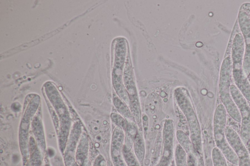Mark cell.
I'll return each mask as SVG.
<instances>
[{
	"instance_id": "4fadbf2b",
	"label": "cell",
	"mask_w": 250,
	"mask_h": 166,
	"mask_svg": "<svg viewBox=\"0 0 250 166\" xmlns=\"http://www.w3.org/2000/svg\"><path fill=\"white\" fill-rule=\"evenodd\" d=\"M31 127L36 142L42 154L45 150V141L42 122L39 116L33 117Z\"/></svg>"
},
{
	"instance_id": "d6986e66",
	"label": "cell",
	"mask_w": 250,
	"mask_h": 166,
	"mask_svg": "<svg viewBox=\"0 0 250 166\" xmlns=\"http://www.w3.org/2000/svg\"><path fill=\"white\" fill-rule=\"evenodd\" d=\"M211 158L213 166H228L226 159L217 147L212 149Z\"/></svg>"
},
{
	"instance_id": "9a60e30c",
	"label": "cell",
	"mask_w": 250,
	"mask_h": 166,
	"mask_svg": "<svg viewBox=\"0 0 250 166\" xmlns=\"http://www.w3.org/2000/svg\"><path fill=\"white\" fill-rule=\"evenodd\" d=\"M133 147L137 159L140 163H142L145 155V146L142 133L139 129H138Z\"/></svg>"
},
{
	"instance_id": "ffe728a7",
	"label": "cell",
	"mask_w": 250,
	"mask_h": 166,
	"mask_svg": "<svg viewBox=\"0 0 250 166\" xmlns=\"http://www.w3.org/2000/svg\"><path fill=\"white\" fill-rule=\"evenodd\" d=\"M122 153L127 166H140L139 162L132 150L127 149L123 145Z\"/></svg>"
},
{
	"instance_id": "7402d4cb",
	"label": "cell",
	"mask_w": 250,
	"mask_h": 166,
	"mask_svg": "<svg viewBox=\"0 0 250 166\" xmlns=\"http://www.w3.org/2000/svg\"><path fill=\"white\" fill-rule=\"evenodd\" d=\"M93 166H106V161L103 155L100 154L95 158Z\"/></svg>"
},
{
	"instance_id": "603a6c76",
	"label": "cell",
	"mask_w": 250,
	"mask_h": 166,
	"mask_svg": "<svg viewBox=\"0 0 250 166\" xmlns=\"http://www.w3.org/2000/svg\"><path fill=\"white\" fill-rule=\"evenodd\" d=\"M187 166H196V161L192 153L188 154Z\"/></svg>"
},
{
	"instance_id": "5bb4252c",
	"label": "cell",
	"mask_w": 250,
	"mask_h": 166,
	"mask_svg": "<svg viewBox=\"0 0 250 166\" xmlns=\"http://www.w3.org/2000/svg\"><path fill=\"white\" fill-rule=\"evenodd\" d=\"M138 129L135 122L128 121L127 127L125 130L124 146L128 150H132Z\"/></svg>"
},
{
	"instance_id": "30bf717a",
	"label": "cell",
	"mask_w": 250,
	"mask_h": 166,
	"mask_svg": "<svg viewBox=\"0 0 250 166\" xmlns=\"http://www.w3.org/2000/svg\"><path fill=\"white\" fill-rule=\"evenodd\" d=\"M239 23L246 42V52L243 64V70L246 76L250 73V19L246 12L241 10L239 14Z\"/></svg>"
},
{
	"instance_id": "2e32d148",
	"label": "cell",
	"mask_w": 250,
	"mask_h": 166,
	"mask_svg": "<svg viewBox=\"0 0 250 166\" xmlns=\"http://www.w3.org/2000/svg\"><path fill=\"white\" fill-rule=\"evenodd\" d=\"M113 103L115 108L120 114L128 121L135 122L133 114L130 109L128 108L127 105L121 98L116 96H114L113 98Z\"/></svg>"
},
{
	"instance_id": "4316f807",
	"label": "cell",
	"mask_w": 250,
	"mask_h": 166,
	"mask_svg": "<svg viewBox=\"0 0 250 166\" xmlns=\"http://www.w3.org/2000/svg\"><path fill=\"white\" fill-rule=\"evenodd\" d=\"M170 166H175V165H174V164H173V163L172 162Z\"/></svg>"
},
{
	"instance_id": "8992f818",
	"label": "cell",
	"mask_w": 250,
	"mask_h": 166,
	"mask_svg": "<svg viewBox=\"0 0 250 166\" xmlns=\"http://www.w3.org/2000/svg\"><path fill=\"white\" fill-rule=\"evenodd\" d=\"M174 125L172 120L166 119L162 129V150L160 159L154 166H170L174 154Z\"/></svg>"
},
{
	"instance_id": "8fae6325",
	"label": "cell",
	"mask_w": 250,
	"mask_h": 166,
	"mask_svg": "<svg viewBox=\"0 0 250 166\" xmlns=\"http://www.w3.org/2000/svg\"><path fill=\"white\" fill-rule=\"evenodd\" d=\"M29 153L28 160L24 166H41L42 162V153L32 137L29 140Z\"/></svg>"
},
{
	"instance_id": "9c48e42d",
	"label": "cell",
	"mask_w": 250,
	"mask_h": 166,
	"mask_svg": "<svg viewBox=\"0 0 250 166\" xmlns=\"http://www.w3.org/2000/svg\"><path fill=\"white\" fill-rule=\"evenodd\" d=\"M82 132V126L79 121L73 125L69 134L66 148L63 153L65 166H73L75 162V152Z\"/></svg>"
},
{
	"instance_id": "7c38bea8",
	"label": "cell",
	"mask_w": 250,
	"mask_h": 166,
	"mask_svg": "<svg viewBox=\"0 0 250 166\" xmlns=\"http://www.w3.org/2000/svg\"><path fill=\"white\" fill-rule=\"evenodd\" d=\"M88 148L87 137L83 133L79 141L75 152V162L79 166H85Z\"/></svg>"
},
{
	"instance_id": "3957f363",
	"label": "cell",
	"mask_w": 250,
	"mask_h": 166,
	"mask_svg": "<svg viewBox=\"0 0 250 166\" xmlns=\"http://www.w3.org/2000/svg\"><path fill=\"white\" fill-rule=\"evenodd\" d=\"M231 70V58L228 56L223 60L221 68L219 85L220 97L227 113L234 120L241 122V117L239 111L230 92Z\"/></svg>"
},
{
	"instance_id": "ba28073f",
	"label": "cell",
	"mask_w": 250,
	"mask_h": 166,
	"mask_svg": "<svg viewBox=\"0 0 250 166\" xmlns=\"http://www.w3.org/2000/svg\"><path fill=\"white\" fill-rule=\"evenodd\" d=\"M124 136V130L116 127L112 133L110 146V156L114 166H127L122 153Z\"/></svg>"
},
{
	"instance_id": "ac0fdd59",
	"label": "cell",
	"mask_w": 250,
	"mask_h": 166,
	"mask_svg": "<svg viewBox=\"0 0 250 166\" xmlns=\"http://www.w3.org/2000/svg\"><path fill=\"white\" fill-rule=\"evenodd\" d=\"M174 156L175 166H187L188 154L179 144L176 146Z\"/></svg>"
},
{
	"instance_id": "5b68a950",
	"label": "cell",
	"mask_w": 250,
	"mask_h": 166,
	"mask_svg": "<svg viewBox=\"0 0 250 166\" xmlns=\"http://www.w3.org/2000/svg\"><path fill=\"white\" fill-rule=\"evenodd\" d=\"M230 92L241 117L240 137L244 144H247L250 139V107L246 99L234 84H231Z\"/></svg>"
},
{
	"instance_id": "484cf974",
	"label": "cell",
	"mask_w": 250,
	"mask_h": 166,
	"mask_svg": "<svg viewBox=\"0 0 250 166\" xmlns=\"http://www.w3.org/2000/svg\"><path fill=\"white\" fill-rule=\"evenodd\" d=\"M73 166H79L76 163H75Z\"/></svg>"
},
{
	"instance_id": "277c9868",
	"label": "cell",
	"mask_w": 250,
	"mask_h": 166,
	"mask_svg": "<svg viewBox=\"0 0 250 166\" xmlns=\"http://www.w3.org/2000/svg\"><path fill=\"white\" fill-rule=\"evenodd\" d=\"M244 49L242 35L241 33H238L234 37L232 45V75L236 86L245 98L250 101V84L242 69Z\"/></svg>"
},
{
	"instance_id": "d4e9b609",
	"label": "cell",
	"mask_w": 250,
	"mask_h": 166,
	"mask_svg": "<svg viewBox=\"0 0 250 166\" xmlns=\"http://www.w3.org/2000/svg\"><path fill=\"white\" fill-rule=\"evenodd\" d=\"M43 166H50L49 164L47 162L44 163Z\"/></svg>"
},
{
	"instance_id": "7a4b0ae2",
	"label": "cell",
	"mask_w": 250,
	"mask_h": 166,
	"mask_svg": "<svg viewBox=\"0 0 250 166\" xmlns=\"http://www.w3.org/2000/svg\"><path fill=\"white\" fill-rule=\"evenodd\" d=\"M227 111L223 104H219L213 117V135L216 147L221 151L227 160L238 166V158L229 144L226 137L225 129Z\"/></svg>"
},
{
	"instance_id": "e0dca14e",
	"label": "cell",
	"mask_w": 250,
	"mask_h": 166,
	"mask_svg": "<svg viewBox=\"0 0 250 166\" xmlns=\"http://www.w3.org/2000/svg\"><path fill=\"white\" fill-rule=\"evenodd\" d=\"M176 136L179 145L185 150L187 154L192 153L193 150L192 144L190 138L181 130L176 132Z\"/></svg>"
},
{
	"instance_id": "52a82bcc",
	"label": "cell",
	"mask_w": 250,
	"mask_h": 166,
	"mask_svg": "<svg viewBox=\"0 0 250 166\" xmlns=\"http://www.w3.org/2000/svg\"><path fill=\"white\" fill-rule=\"evenodd\" d=\"M227 140L238 158V166H250V157L245 145L238 133L230 126H226Z\"/></svg>"
},
{
	"instance_id": "44dd1931",
	"label": "cell",
	"mask_w": 250,
	"mask_h": 166,
	"mask_svg": "<svg viewBox=\"0 0 250 166\" xmlns=\"http://www.w3.org/2000/svg\"><path fill=\"white\" fill-rule=\"evenodd\" d=\"M110 118L111 121L116 127L121 128L125 131L128 124V121L121 114L117 113H111Z\"/></svg>"
},
{
	"instance_id": "cb8c5ba5",
	"label": "cell",
	"mask_w": 250,
	"mask_h": 166,
	"mask_svg": "<svg viewBox=\"0 0 250 166\" xmlns=\"http://www.w3.org/2000/svg\"><path fill=\"white\" fill-rule=\"evenodd\" d=\"M199 157L198 158V161L197 164L196 163V166H204V162L202 157L200 155H198Z\"/></svg>"
},
{
	"instance_id": "6da1fadb",
	"label": "cell",
	"mask_w": 250,
	"mask_h": 166,
	"mask_svg": "<svg viewBox=\"0 0 250 166\" xmlns=\"http://www.w3.org/2000/svg\"><path fill=\"white\" fill-rule=\"evenodd\" d=\"M174 96L178 105L186 117L190 132V139L195 153L202 152V138L200 126L190 102L188 92L183 88L176 89Z\"/></svg>"
}]
</instances>
